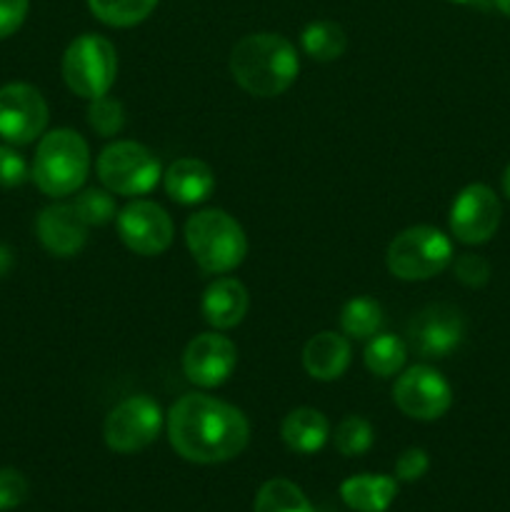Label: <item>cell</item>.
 <instances>
[{"mask_svg":"<svg viewBox=\"0 0 510 512\" xmlns=\"http://www.w3.org/2000/svg\"><path fill=\"white\" fill-rule=\"evenodd\" d=\"M118 235L125 248L133 253L153 258V255L165 253L173 243V220L168 210L160 208L153 200H133L115 215Z\"/></svg>","mask_w":510,"mask_h":512,"instance_id":"cell-12","label":"cell"},{"mask_svg":"<svg viewBox=\"0 0 510 512\" xmlns=\"http://www.w3.org/2000/svg\"><path fill=\"white\" fill-rule=\"evenodd\" d=\"M238 348L220 333L195 335L183 350V373L198 388H218L233 375Z\"/></svg>","mask_w":510,"mask_h":512,"instance_id":"cell-14","label":"cell"},{"mask_svg":"<svg viewBox=\"0 0 510 512\" xmlns=\"http://www.w3.org/2000/svg\"><path fill=\"white\" fill-rule=\"evenodd\" d=\"M453 270H455V278H458L463 285H468V288H483V285L490 280V263L483 258V255H473V253L460 255V258H455Z\"/></svg>","mask_w":510,"mask_h":512,"instance_id":"cell-29","label":"cell"},{"mask_svg":"<svg viewBox=\"0 0 510 512\" xmlns=\"http://www.w3.org/2000/svg\"><path fill=\"white\" fill-rule=\"evenodd\" d=\"M48 103L38 88L28 83H8L0 88V138L10 145H28L45 133Z\"/></svg>","mask_w":510,"mask_h":512,"instance_id":"cell-11","label":"cell"},{"mask_svg":"<svg viewBox=\"0 0 510 512\" xmlns=\"http://www.w3.org/2000/svg\"><path fill=\"white\" fill-rule=\"evenodd\" d=\"M465 338L463 313L453 305L435 303L408 323V343L420 358L440 360L460 348Z\"/></svg>","mask_w":510,"mask_h":512,"instance_id":"cell-13","label":"cell"},{"mask_svg":"<svg viewBox=\"0 0 510 512\" xmlns=\"http://www.w3.org/2000/svg\"><path fill=\"white\" fill-rule=\"evenodd\" d=\"M253 512H315L308 495L285 478H273L260 485Z\"/></svg>","mask_w":510,"mask_h":512,"instance_id":"cell-23","label":"cell"},{"mask_svg":"<svg viewBox=\"0 0 510 512\" xmlns=\"http://www.w3.org/2000/svg\"><path fill=\"white\" fill-rule=\"evenodd\" d=\"M118 75V53L103 35L85 33L68 45L63 55V80L80 98L108 95Z\"/></svg>","mask_w":510,"mask_h":512,"instance_id":"cell-6","label":"cell"},{"mask_svg":"<svg viewBox=\"0 0 510 512\" xmlns=\"http://www.w3.org/2000/svg\"><path fill=\"white\" fill-rule=\"evenodd\" d=\"M98 178L115 195H145L160 183L163 168L148 145L115 140L98 155Z\"/></svg>","mask_w":510,"mask_h":512,"instance_id":"cell-7","label":"cell"},{"mask_svg":"<svg viewBox=\"0 0 510 512\" xmlns=\"http://www.w3.org/2000/svg\"><path fill=\"white\" fill-rule=\"evenodd\" d=\"M90 173V148L80 133L70 128L40 135L30 178L50 198H65L83 188Z\"/></svg>","mask_w":510,"mask_h":512,"instance_id":"cell-3","label":"cell"},{"mask_svg":"<svg viewBox=\"0 0 510 512\" xmlns=\"http://www.w3.org/2000/svg\"><path fill=\"white\" fill-rule=\"evenodd\" d=\"M185 243L200 270L213 275L230 273L248 255V238H245L243 225L220 208L190 215L185 223Z\"/></svg>","mask_w":510,"mask_h":512,"instance_id":"cell-4","label":"cell"},{"mask_svg":"<svg viewBox=\"0 0 510 512\" xmlns=\"http://www.w3.org/2000/svg\"><path fill=\"white\" fill-rule=\"evenodd\" d=\"M393 400L400 413L413 420H438L453 405L450 383L430 365H413L398 375Z\"/></svg>","mask_w":510,"mask_h":512,"instance_id":"cell-10","label":"cell"},{"mask_svg":"<svg viewBox=\"0 0 510 512\" xmlns=\"http://www.w3.org/2000/svg\"><path fill=\"white\" fill-rule=\"evenodd\" d=\"M503 205L493 188L483 183L465 185L450 205V233L458 243L483 245L498 233Z\"/></svg>","mask_w":510,"mask_h":512,"instance_id":"cell-9","label":"cell"},{"mask_svg":"<svg viewBox=\"0 0 510 512\" xmlns=\"http://www.w3.org/2000/svg\"><path fill=\"white\" fill-rule=\"evenodd\" d=\"M165 193L170 200L180 205H198L210 198L215 188V175L208 163L198 158H178L170 163V168L163 173Z\"/></svg>","mask_w":510,"mask_h":512,"instance_id":"cell-17","label":"cell"},{"mask_svg":"<svg viewBox=\"0 0 510 512\" xmlns=\"http://www.w3.org/2000/svg\"><path fill=\"white\" fill-rule=\"evenodd\" d=\"M30 0H0V40L10 38L28 18Z\"/></svg>","mask_w":510,"mask_h":512,"instance_id":"cell-33","label":"cell"},{"mask_svg":"<svg viewBox=\"0 0 510 512\" xmlns=\"http://www.w3.org/2000/svg\"><path fill=\"white\" fill-rule=\"evenodd\" d=\"M340 328L348 338L370 340L383 328V308L373 298H353L340 310Z\"/></svg>","mask_w":510,"mask_h":512,"instance_id":"cell-24","label":"cell"},{"mask_svg":"<svg viewBox=\"0 0 510 512\" xmlns=\"http://www.w3.org/2000/svg\"><path fill=\"white\" fill-rule=\"evenodd\" d=\"M450 3L468 5V8H490V5H493V0H450Z\"/></svg>","mask_w":510,"mask_h":512,"instance_id":"cell-34","label":"cell"},{"mask_svg":"<svg viewBox=\"0 0 510 512\" xmlns=\"http://www.w3.org/2000/svg\"><path fill=\"white\" fill-rule=\"evenodd\" d=\"M88 123L103 138H113L123 130L125 125V110L120 105V100L108 98V95H100V98L90 100L88 108Z\"/></svg>","mask_w":510,"mask_h":512,"instance_id":"cell-27","label":"cell"},{"mask_svg":"<svg viewBox=\"0 0 510 512\" xmlns=\"http://www.w3.org/2000/svg\"><path fill=\"white\" fill-rule=\"evenodd\" d=\"M280 438L293 453H320L330 438V423L320 410L295 408L285 415L283 425H280Z\"/></svg>","mask_w":510,"mask_h":512,"instance_id":"cell-19","label":"cell"},{"mask_svg":"<svg viewBox=\"0 0 510 512\" xmlns=\"http://www.w3.org/2000/svg\"><path fill=\"white\" fill-rule=\"evenodd\" d=\"M503 193H505V198L510 200V165L505 168V173H503Z\"/></svg>","mask_w":510,"mask_h":512,"instance_id":"cell-36","label":"cell"},{"mask_svg":"<svg viewBox=\"0 0 510 512\" xmlns=\"http://www.w3.org/2000/svg\"><path fill=\"white\" fill-rule=\"evenodd\" d=\"M30 178L28 163L10 145H0V188H18Z\"/></svg>","mask_w":510,"mask_h":512,"instance_id":"cell-31","label":"cell"},{"mask_svg":"<svg viewBox=\"0 0 510 512\" xmlns=\"http://www.w3.org/2000/svg\"><path fill=\"white\" fill-rule=\"evenodd\" d=\"M430 468V458L423 448H408L400 453V458L395 460V480H403V483H415V480L423 478Z\"/></svg>","mask_w":510,"mask_h":512,"instance_id":"cell-32","label":"cell"},{"mask_svg":"<svg viewBox=\"0 0 510 512\" xmlns=\"http://www.w3.org/2000/svg\"><path fill=\"white\" fill-rule=\"evenodd\" d=\"M73 208L90 225H105L115 218V200L108 188H90L73 200Z\"/></svg>","mask_w":510,"mask_h":512,"instance_id":"cell-28","label":"cell"},{"mask_svg":"<svg viewBox=\"0 0 510 512\" xmlns=\"http://www.w3.org/2000/svg\"><path fill=\"white\" fill-rule=\"evenodd\" d=\"M160 430H163L160 405L148 395H130L108 413L103 425V438L113 453L130 455L153 445Z\"/></svg>","mask_w":510,"mask_h":512,"instance_id":"cell-8","label":"cell"},{"mask_svg":"<svg viewBox=\"0 0 510 512\" xmlns=\"http://www.w3.org/2000/svg\"><path fill=\"white\" fill-rule=\"evenodd\" d=\"M168 438L188 463L218 465L238 458L250 440V423L235 405L203 393L183 395L168 413Z\"/></svg>","mask_w":510,"mask_h":512,"instance_id":"cell-1","label":"cell"},{"mask_svg":"<svg viewBox=\"0 0 510 512\" xmlns=\"http://www.w3.org/2000/svg\"><path fill=\"white\" fill-rule=\"evenodd\" d=\"M388 270L400 280H430L453 263V243L433 225H413L388 245Z\"/></svg>","mask_w":510,"mask_h":512,"instance_id":"cell-5","label":"cell"},{"mask_svg":"<svg viewBox=\"0 0 510 512\" xmlns=\"http://www.w3.org/2000/svg\"><path fill=\"white\" fill-rule=\"evenodd\" d=\"M158 0H88V8L110 28H133L155 10Z\"/></svg>","mask_w":510,"mask_h":512,"instance_id":"cell-25","label":"cell"},{"mask_svg":"<svg viewBox=\"0 0 510 512\" xmlns=\"http://www.w3.org/2000/svg\"><path fill=\"white\" fill-rule=\"evenodd\" d=\"M493 5L500 10V13L510 18V0H493Z\"/></svg>","mask_w":510,"mask_h":512,"instance_id":"cell-35","label":"cell"},{"mask_svg":"<svg viewBox=\"0 0 510 512\" xmlns=\"http://www.w3.org/2000/svg\"><path fill=\"white\" fill-rule=\"evenodd\" d=\"M373 440V425L365 418H360V415H348V418L340 420V425L335 428V448H338V453L345 455V458L365 455L373 448Z\"/></svg>","mask_w":510,"mask_h":512,"instance_id":"cell-26","label":"cell"},{"mask_svg":"<svg viewBox=\"0 0 510 512\" xmlns=\"http://www.w3.org/2000/svg\"><path fill=\"white\" fill-rule=\"evenodd\" d=\"M365 368L378 378H393L405 368L408 360V345L393 333H378L365 345Z\"/></svg>","mask_w":510,"mask_h":512,"instance_id":"cell-21","label":"cell"},{"mask_svg":"<svg viewBox=\"0 0 510 512\" xmlns=\"http://www.w3.org/2000/svg\"><path fill=\"white\" fill-rule=\"evenodd\" d=\"M35 233H38L40 245L50 255L73 258L88 240V223L80 218L73 203H55L40 210L38 220H35Z\"/></svg>","mask_w":510,"mask_h":512,"instance_id":"cell-15","label":"cell"},{"mask_svg":"<svg viewBox=\"0 0 510 512\" xmlns=\"http://www.w3.org/2000/svg\"><path fill=\"white\" fill-rule=\"evenodd\" d=\"M248 305V290L235 278H218L210 283L200 300V310L215 330H230L243 323Z\"/></svg>","mask_w":510,"mask_h":512,"instance_id":"cell-16","label":"cell"},{"mask_svg":"<svg viewBox=\"0 0 510 512\" xmlns=\"http://www.w3.org/2000/svg\"><path fill=\"white\" fill-rule=\"evenodd\" d=\"M300 70L295 45L278 33H250L230 53V73L245 93L275 98L295 83Z\"/></svg>","mask_w":510,"mask_h":512,"instance_id":"cell-2","label":"cell"},{"mask_svg":"<svg viewBox=\"0 0 510 512\" xmlns=\"http://www.w3.org/2000/svg\"><path fill=\"white\" fill-rule=\"evenodd\" d=\"M350 365V343L345 335L333 333V330H323V333L313 335L303 348V368L310 378L323 380H338L340 375L348 370Z\"/></svg>","mask_w":510,"mask_h":512,"instance_id":"cell-18","label":"cell"},{"mask_svg":"<svg viewBox=\"0 0 510 512\" xmlns=\"http://www.w3.org/2000/svg\"><path fill=\"white\" fill-rule=\"evenodd\" d=\"M398 495V480L390 475H353L340 485V498L355 512H385Z\"/></svg>","mask_w":510,"mask_h":512,"instance_id":"cell-20","label":"cell"},{"mask_svg":"<svg viewBox=\"0 0 510 512\" xmlns=\"http://www.w3.org/2000/svg\"><path fill=\"white\" fill-rule=\"evenodd\" d=\"M300 45L313 60L330 63V60H338L345 53L348 35L333 20H315V23L305 25V30L300 33Z\"/></svg>","mask_w":510,"mask_h":512,"instance_id":"cell-22","label":"cell"},{"mask_svg":"<svg viewBox=\"0 0 510 512\" xmlns=\"http://www.w3.org/2000/svg\"><path fill=\"white\" fill-rule=\"evenodd\" d=\"M28 498V480L15 468L0 470V512L15 510Z\"/></svg>","mask_w":510,"mask_h":512,"instance_id":"cell-30","label":"cell"}]
</instances>
